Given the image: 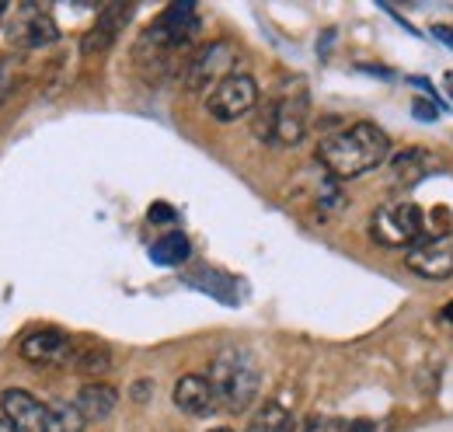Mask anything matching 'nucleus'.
<instances>
[{
  "instance_id": "nucleus-1",
  "label": "nucleus",
  "mask_w": 453,
  "mask_h": 432,
  "mask_svg": "<svg viewBox=\"0 0 453 432\" xmlns=\"http://www.w3.org/2000/svg\"><path fill=\"white\" fill-rule=\"evenodd\" d=\"M388 154H391V140L373 122H352L349 129H339L318 143V164L335 181L359 178V174L380 167L388 161Z\"/></svg>"
},
{
  "instance_id": "nucleus-2",
  "label": "nucleus",
  "mask_w": 453,
  "mask_h": 432,
  "mask_svg": "<svg viewBox=\"0 0 453 432\" xmlns=\"http://www.w3.org/2000/svg\"><path fill=\"white\" fill-rule=\"evenodd\" d=\"M311 126V95L303 81H286L283 91L255 112V136L273 147H296Z\"/></svg>"
},
{
  "instance_id": "nucleus-3",
  "label": "nucleus",
  "mask_w": 453,
  "mask_h": 432,
  "mask_svg": "<svg viewBox=\"0 0 453 432\" xmlns=\"http://www.w3.org/2000/svg\"><path fill=\"white\" fill-rule=\"evenodd\" d=\"M206 380L213 383L217 405H220L224 412H230V415L248 412L251 401L258 397V387H262L258 363H255L251 352H244V349H224V352H217L213 363H210Z\"/></svg>"
},
{
  "instance_id": "nucleus-4",
  "label": "nucleus",
  "mask_w": 453,
  "mask_h": 432,
  "mask_svg": "<svg viewBox=\"0 0 453 432\" xmlns=\"http://www.w3.org/2000/svg\"><path fill=\"white\" fill-rule=\"evenodd\" d=\"M422 230H426V213L411 199L384 203L370 216V237L380 248H415L422 241Z\"/></svg>"
},
{
  "instance_id": "nucleus-5",
  "label": "nucleus",
  "mask_w": 453,
  "mask_h": 432,
  "mask_svg": "<svg viewBox=\"0 0 453 432\" xmlns=\"http://www.w3.org/2000/svg\"><path fill=\"white\" fill-rule=\"evenodd\" d=\"M0 35L14 50H42V46L57 42L59 28L39 4H11V7H4Z\"/></svg>"
},
{
  "instance_id": "nucleus-6",
  "label": "nucleus",
  "mask_w": 453,
  "mask_h": 432,
  "mask_svg": "<svg viewBox=\"0 0 453 432\" xmlns=\"http://www.w3.org/2000/svg\"><path fill=\"white\" fill-rule=\"evenodd\" d=\"M234 63H237L234 42H226V39L206 42V46H199V50H192V53L185 56V63H181V84L188 91H203V88L213 91L220 81L234 77Z\"/></svg>"
},
{
  "instance_id": "nucleus-7",
  "label": "nucleus",
  "mask_w": 453,
  "mask_h": 432,
  "mask_svg": "<svg viewBox=\"0 0 453 432\" xmlns=\"http://www.w3.org/2000/svg\"><path fill=\"white\" fill-rule=\"evenodd\" d=\"M258 108V84L248 73H234L220 81L213 91H206V112L217 122H237Z\"/></svg>"
},
{
  "instance_id": "nucleus-8",
  "label": "nucleus",
  "mask_w": 453,
  "mask_h": 432,
  "mask_svg": "<svg viewBox=\"0 0 453 432\" xmlns=\"http://www.w3.org/2000/svg\"><path fill=\"white\" fill-rule=\"evenodd\" d=\"M408 269L422 279L443 282L453 275V230L436 234V237H422L415 248H408Z\"/></svg>"
},
{
  "instance_id": "nucleus-9",
  "label": "nucleus",
  "mask_w": 453,
  "mask_h": 432,
  "mask_svg": "<svg viewBox=\"0 0 453 432\" xmlns=\"http://www.w3.org/2000/svg\"><path fill=\"white\" fill-rule=\"evenodd\" d=\"M21 359L32 366H66L73 356V338L59 328H35L21 338Z\"/></svg>"
},
{
  "instance_id": "nucleus-10",
  "label": "nucleus",
  "mask_w": 453,
  "mask_h": 432,
  "mask_svg": "<svg viewBox=\"0 0 453 432\" xmlns=\"http://www.w3.org/2000/svg\"><path fill=\"white\" fill-rule=\"evenodd\" d=\"M0 408L14 432H50V405H42L35 394L21 387H7L0 394Z\"/></svg>"
},
{
  "instance_id": "nucleus-11",
  "label": "nucleus",
  "mask_w": 453,
  "mask_h": 432,
  "mask_svg": "<svg viewBox=\"0 0 453 432\" xmlns=\"http://www.w3.org/2000/svg\"><path fill=\"white\" fill-rule=\"evenodd\" d=\"M436 154H429V150H422V147H408V150H401L391 158V185H395L397 192H411L418 181H426L429 174H436Z\"/></svg>"
},
{
  "instance_id": "nucleus-12",
  "label": "nucleus",
  "mask_w": 453,
  "mask_h": 432,
  "mask_svg": "<svg viewBox=\"0 0 453 432\" xmlns=\"http://www.w3.org/2000/svg\"><path fill=\"white\" fill-rule=\"evenodd\" d=\"M174 405L178 412L192 415V419H206L213 415L220 405H217V394H213V383L199 374H185V377L174 383Z\"/></svg>"
},
{
  "instance_id": "nucleus-13",
  "label": "nucleus",
  "mask_w": 453,
  "mask_h": 432,
  "mask_svg": "<svg viewBox=\"0 0 453 432\" xmlns=\"http://www.w3.org/2000/svg\"><path fill=\"white\" fill-rule=\"evenodd\" d=\"M129 14H133V7H129V4H109V7L95 18V25L88 28V35H84L81 50H84L88 56L105 53L115 39H119V32H122V25H126V18H129Z\"/></svg>"
},
{
  "instance_id": "nucleus-14",
  "label": "nucleus",
  "mask_w": 453,
  "mask_h": 432,
  "mask_svg": "<svg viewBox=\"0 0 453 432\" xmlns=\"http://www.w3.org/2000/svg\"><path fill=\"white\" fill-rule=\"evenodd\" d=\"M70 370L81 377H105L112 370V352L105 342L98 338H73V356H70Z\"/></svg>"
},
{
  "instance_id": "nucleus-15",
  "label": "nucleus",
  "mask_w": 453,
  "mask_h": 432,
  "mask_svg": "<svg viewBox=\"0 0 453 432\" xmlns=\"http://www.w3.org/2000/svg\"><path fill=\"white\" fill-rule=\"evenodd\" d=\"M73 405H77V412L84 415V422H102V419H109L115 408H119V390L109 387V383L91 380V383L81 387V394H77Z\"/></svg>"
},
{
  "instance_id": "nucleus-16",
  "label": "nucleus",
  "mask_w": 453,
  "mask_h": 432,
  "mask_svg": "<svg viewBox=\"0 0 453 432\" xmlns=\"http://www.w3.org/2000/svg\"><path fill=\"white\" fill-rule=\"evenodd\" d=\"M188 255H192V244H188V237L178 234V230L165 234V237L150 248V262H157V266H181Z\"/></svg>"
},
{
  "instance_id": "nucleus-17",
  "label": "nucleus",
  "mask_w": 453,
  "mask_h": 432,
  "mask_svg": "<svg viewBox=\"0 0 453 432\" xmlns=\"http://www.w3.org/2000/svg\"><path fill=\"white\" fill-rule=\"evenodd\" d=\"M248 432H300V429H296L293 415L286 412L283 405L269 401V405H262L258 415L248 422Z\"/></svg>"
},
{
  "instance_id": "nucleus-18",
  "label": "nucleus",
  "mask_w": 453,
  "mask_h": 432,
  "mask_svg": "<svg viewBox=\"0 0 453 432\" xmlns=\"http://www.w3.org/2000/svg\"><path fill=\"white\" fill-rule=\"evenodd\" d=\"M84 426H88V422H84V415L77 412V405H66V401L50 405V432H81Z\"/></svg>"
},
{
  "instance_id": "nucleus-19",
  "label": "nucleus",
  "mask_w": 453,
  "mask_h": 432,
  "mask_svg": "<svg viewBox=\"0 0 453 432\" xmlns=\"http://www.w3.org/2000/svg\"><path fill=\"white\" fill-rule=\"evenodd\" d=\"M391 426L384 422V419H352L345 432H388Z\"/></svg>"
},
{
  "instance_id": "nucleus-20",
  "label": "nucleus",
  "mask_w": 453,
  "mask_h": 432,
  "mask_svg": "<svg viewBox=\"0 0 453 432\" xmlns=\"http://www.w3.org/2000/svg\"><path fill=\"white\" fill-rule=\"evenodd\" d=\"M147 216H150V223H161V227H168V223H178V213L171 210L168 203H154Z\"/></svg>"
},
{
  "instance_id": "nucleus-21",
  "label": "nucleus",
  "mask_w": 453,
  "mask_h": 432,
  "mask_svg": "<svg viewBox=\"0 0 453 432\" xmlns=\"http://www.w3.org/2000/svg\"><path fill=\"white\" fill-rule=\"evenodd\" d=\"M436 115H440V102H426V98L415 102V119L418 122H433Z\"/></svg>"
},
{
  "instance_id": "nucleus-22",
  "label": "nucleus",
  "mask_w": 453,
  "mask_h": 432,
  "mask_svg": "<svg viewBox=\"0 0 453 432\" xmlns=\"http://www.w3.org/2000/svg\"><path fill=\"white\" fill-rule=\"evenodd\" d=\"M300 432H332V422H325V419H307L303 426H300Z\"/></svg>"
},
{
  "instance_id": "nucleus-23",
  "label": "nucleus",
  "mask_w": 453,
  "mask_h": 432,
  "mask_svg": "<svg viewBox=\"0 0 453 432\" xmlns=\"http://www.w3.org/2000/svg\"><path fill=\"white\" fill-rule=\"evenodd\" d=\"M150 387H154V383H147V380H140V383H136V394H133V397H136V401H147V394H150Z\"/></svg>"
},
{
  "instance_id": "nucleus-24",
  "label": "nucleus",
  "mask_w": 453,
  "mask_h": 432,
  "mask_svg": "<svg viewBox=\"0 0 453 432\" xmlns=\"http://www.w3.org/2000/svg\"><path fill=\"white\" fill-rule=\"evenodd\" d=\"M443 318H447V321H453V300H450V304H447V311H443Z\"/></svg>"
},
{
  "instance_id": "nucleus-25",
  "label": "nucleus",
  "mask_w": 453,
  "mask_h": 432,
  "mask_svg": "<svg viewBox=\"0 0 453 432\" xmlns=\"http://www.w3.org/2000/svg\"><path fill=\"white\" fill-rule=\"evenodd\" d=\"M0 432H14L11 426H7V419H0Z\"/></svg>"
},
{
  "instance_id": "nucleus-26",
  "label": "nucleus",
  "mask_w": 453,
  "mask_h": 432,
  "mask_svg": "<svg viewBox=\"0 0 453 432\" xmlns=\"http://www.w3.org/2000/svg\"><path fill=\"white\" fill-rule=\"evenodd\" d=\"M210 432H234V429H210Z\"/></svg>"
}]
</instances>
